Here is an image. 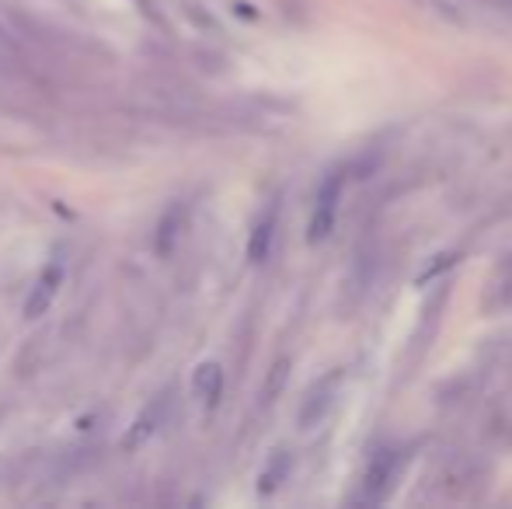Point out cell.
Returning <instances> with one entry per match:
<instances>
[{
  "instance_id": "1",
  "label": "cell",
  "mask_w": 512,
  "mask_h": 509,
  "mask_svg": "<svg viewBox=\"0 0 512 509\" xmlns=\"http://www.w3.org/2000/svg\"><path fill=\"white\" fill-rule=\"evenodd\" d=\"M338 196H342V175H328L317 189L314 213H310L307 241L310 245H321L331 231H335V213H338Z\"/></svg>"
},
{
  "instance_id": "2",
  "label": "cell",
  "mask_w": 512,
  "mask_h": 509,
  "mask_svg": "<svg viewBox=\"0 0 512 509\" xmlns=\"http://www.w3.org/2000/svg\"><path fill=\"white\" fill-rule=\"evenodd\" d=\"M338 384H342V370H335V374H328L324 381H317L314 387H310L304 405H300V429H314L317 422L328 415L331 401H335Z\"/></svg>"
},
{
  "instance_id": "3",
  "label": "cell",
  "mask_w": 512,
  "mask_h": 509,
  "mask_svg": "<svg viewBox=\"0 0 512 509\" xmlns=\"http://www.w3.org/2000/svg\"><path fill=\"white\" fill-rule=\"evenodd\" d=\"M60 283H63V265L49 262L46 269H42V276L35 279L32 293H28V300H25V318L28 321L42 318V314L49 311V304H53L56 293H60Z\"/></svg>"
},
{
  "instance_id": "4",
  "label": "cell",
  "mask_w": 512,
  "mask_h": 509,
  "mask_svg": "<svg viewBox=\"0 0 512 509\" xmlns=\"http://www.w3.org/2000/svg\"><path fill=\"white\" fill-rule=\"evenodd\" d=\"M394 464H398L394 450H380V454H373L370 468H366V475H363V492H366V499L384 496L387 482H391V475H394Z\"/></svg>"
},
{
  "instance_id": "5",
  "label": "cell",
  "mask_w": 512,
  "mask_h": 509,
  "mask_svg": "<svg viewBox=\"0 0 512 509\" xmlns=\"http://www.w3.org/2000/svg\"><path fill=\"white\" fill-rule=\"evenodd\" d=\"M290 468H293L290 450H276V454L269 457V464H265L262 478H258V492H262V496H272V492H276L279 485L286 482V475H290Z\"/></svg>"
},
{
  "instance_id": "6",
  "label": "cell",
  "mask_w": 512,
  "mask_h": 509,
  "mask_svg": "<svg viewBox=\"0 0 512 509\" xmlns=\"http://www.w3.org/2000/svg\"><path fill=\"white\" fill-rule=\"evenodd\" d=\"M196 394L206 401V408H213L216 401H220V391H223V370L220 363H203V367L196 370Z\"/></svg>"
},
{
  "instance_id": "7",
  "label": "cell",
  "mask_w": 512,
  "mask_h": 509,
  "mask_svg": "<svg viewBox=\"0 0 512 509\" xmlns=\"http://www.w3.org/2000/svg\"><path fill=\"white\" fill-rule=\"evenodd\" d=\"M164 405H168V398H164V394H161V398H154V401H150V408H147V412H143L140 419H136V426H133V433H129L126 447H136V443H140V440H147V436L154 433V429H157V422L164 419Z\"/></svg>"
},
{
  "instance_id": "8",
  "label": "cell",
  "mask_w": 512,
  "mask_h": 509,
  "mask_svg": "<svg viewBox=\"0 0 512 509\" xmlns=\"http://www.w3.org/2000/svg\"><path fill=\"white\" fill-rule=\"evenodd\" d=\"M182 224H185V210H182V206H175V210L164 213L161 231H157V252L171 255V248H175L178 234H182Z\"/></svg>"
},
{
  "instance_id": "9",
  "label": "cell",
  "mask_w": 512,
  "mask_h": 509,
  "mask_svg": "<svg viewBox=\"0 0 512 509\" xmlns=\"http://www.w3.org/2000/svg\"><path fill=\"white\" fill-rule=\"evenodd\" d=\"M272 238H276V217H265L262 224L255 227L251 241H248V258H251V262H265V258H269Z\"/></svg>"
},
{
  "instance_id": "10",
  "label": "cell",
  "mask_w": 512,
  "mask_h": 509,
  "mask_svg": "<svg viewBox=\"0 0 512 509\" xmlns=\"http://www.w3.org/2000/svg\"><path fill=\"white\" fill-rule=\"evenodd\" d=\"M457 258H460V252H443V255H436V262H429V265H425V269L418 272V279H415V283H418V286L432 283V279H436V276H443L446 269H453V265H457Z\"/></svg>"
},
{
  "instance_id": "11",
  "label": "cell",
  "mask_w": 512,
  "mask_h": 509,
  "mask_svg": "<svg viewBox=\"0 0 512 509\" xmlns=\"http://www.w3.org/2000/svg\"><path fill=\"white\" fill-rule=\"evenodd\" d=\"M286 370H290V363L279 360L276 367H272V381H265V401H272L279 394V387L286 384Z\"/></svg>"
}]
</instances>
